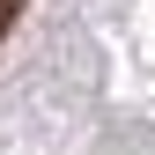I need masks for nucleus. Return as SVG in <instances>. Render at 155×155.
Instances as JSON below:
<instances>
[{
  "label": "nucleus",
  "instance_id": "f257e3e1",
  "mask_svg": "<svg viewBox=\"0 0 155 155\" xmlns=\"http://www.w3.org/2000/svg\"><path fill=\"white\" fill-rule=\"evenodd\" d=\"M15 15H22V0H0V37L15 30Z\"/></svg>",
  "mask_w": 155,
  "mask_h": 155
}]
</instances>
